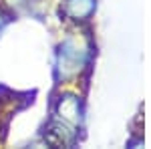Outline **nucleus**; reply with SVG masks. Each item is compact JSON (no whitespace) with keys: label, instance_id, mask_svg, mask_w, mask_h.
<instances>
[{"label":"nucleus","instance_id":"f257e3e1","mask_svg":"<svg viewBox=\"0 0 151 149\" xmlns=\"http://www.w3.org/2000/svg\"><path fill=\"white\" fill-rule=\"evenodd\" d=\"M0 24H2V20H0Z\"/></svg>","mask_w":151,"mask_h":149}]
</instances>
